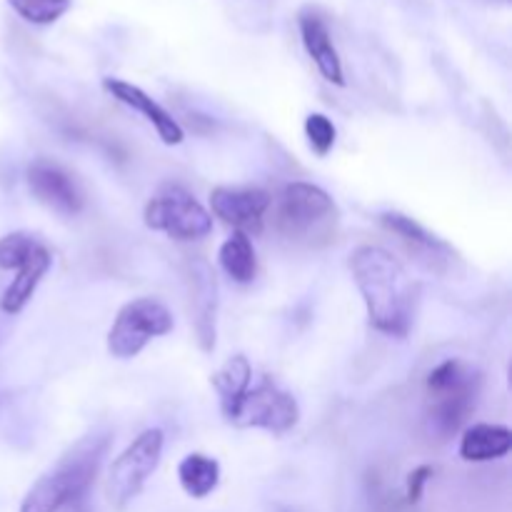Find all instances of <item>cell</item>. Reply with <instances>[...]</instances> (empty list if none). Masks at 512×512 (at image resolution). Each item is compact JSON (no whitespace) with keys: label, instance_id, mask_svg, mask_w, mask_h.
Masks as SVG:
<instances>
[{"label":"cell","instance_id":"obj_19","mask_svg":"<svg viewBox=\"0 0 512 512\" xmlns=\"http://www.w3.org/2000/svg\"><path fill=\"white\" fill-rule=\"evenodd\" d=\"M220 268L228 273V278H233L235 283H250L255 278V270H258V260H255V248L250 235L238 233L235 230L223 245H220Z\"/></svg>","mask_w":512,"mask_h":512},{"label":"cell","instance_id":"obj_7","mask_svg":"<svg viewBox=\"0 0 512 512\" xmlns=\"http://www.w3.org/2000/svg\"><path fill=\"white\" fill-rule=\"evenodd\" d=\"M143 220L150 230L170 235L180 243H193L213 230V215L183 185L160 188L145 205Z\"/></svg>","mask_w":512,"mask_h":512},{"label":"cell","instance_id":"obj_10","mask_svg":"<svg viewBox=\"0 0 512 512\" xmlns=\"http://www.w3.org/2000/svg\"><path fill=\"white\" fill-rule=\"evenodd\" d=\"M28 188L45 208L60 215H78L85 205L83 190L63 165L48 158H38L28 168Z\"/></svg>","mask_w":512,"mask_h":512},{"label":"cell","instance_id":"obj_20","mask_svg":"<svg viewBox=\"0 0 512 512\" xmlns=\"http://www.w3.org/2000/svg\"><path fill=\"white\" fill-rule=\"evenodd\" d=\"M15 13L33 25H53L70 10L73 0H5Z\"/></svg>","mask_w":512,"mask_h":512},{"label":"cell","instance_id":"obj_11","mask_svg":"<svg viewBox=\"0 0 512 512\" xmlns=\"http://www.w3.org/2000/svg\"><path fill=\"white\" fill-rule=\"evenodd\" d=\"M210 208L215 218L238 233H260L270 208V195L260 188H215L210 193Z\"/></svg>","mask_w":512,"mask_h":512},{"label":"cell","instance_id":"obj_6","mask_svg":"<svg viewBox=\"0 0 512 512\" xmlns=\"http://www.w3.org/2000/svg\"><path fill=\"white\" fill-rule=\"evenodd\" d=\"M175 328L168 305L155 298H138L125 303L108 330V353L118 360H130L145 350L155 338H163Z\"/></svg>","mask_w":512,"mask_h":512},{"label":"cell","instance_id":"obj_13","mask_svg":"<svg viewBox=\"0 0 512 512\" xmlns=\"http://www.w3.org/2000/svg\"><path fill=\"white\" fill-rule=\"evenodd\" d=\"M298 25H300V38H303L305 50H308L315 68L320 70V75H323L328 83L345 85L343 63H340V55L338 50H335L333 38H330V30L328 25H325V20L320 18L315 10L305 8L300 10Z\"/></svg>","mask_w":512,"mask_h":512},{"label":"cell","instance_id":"obj_17","mask_svg":"<svg viewBox=\"0 0 512 512\" xmlns=\"http://www.w3.org/2000/svg\"><path fill=\"white\" fill-rule=\"evenodd\" d=\"M180 488L195 500H203L218 488L220 483V465L215 458L203 453H190L180 460L178 465Z\"/></svg>","mask_w":512,"mask_h":512},{"label":"cell","instance_id":"obj_4","mask_svg":"<svg viewBox=\"0 0 512 512\" xmlns=\"http://www.w3.org/2000/svg\"><path fill=\"white\" fill-rule=\"evenodd\" d=\"M480 378L463 360H445L428 375L430 408L428 420L440 440L450 438L463 428L478 403Z\"/></svg>","mask_w":512,"mask_h":512},{"label":"cell","instance_id":"obj_24","mask_svg":"<svg viewBox=\"0 0 512 512\" xmlns=\"http://www.w3.org/2000/svg\"><path fill=\"white\" fill-rule=\"evenodd\" d=\"M485 3H508V0H485Z\"/></svg>","mask_w":512,"mask_h":512},{"label":"cell","instance_id":"obj_21","mask_svg":"<svg viewBox=\"0 0 512 512\" xmlns=\"http://www.w3.org/2000/svg\"><path fill=\"white\" fill-rule=\"evenodd\" d=\"M38 245L40 240L35 235L23 233V230L0 238V270H18Z\"/></svg>","mask_w":512,"mask_h":512},{"label":"cell","instance_id":"obj_5","mask_svg":"<svg viewBox=\"0 0 512 512\" xmlns=\"http://www.w3.org/2000/svg\"><path fill=\"white\" fill-rule=\"evenodd\" d=\"M163 445V430L148 428L113 460L108 480H105V495L115 510H125L138 498L150 475L158 470L160 458H163Z\"/></svg>","mask_w":512,"mask_h":512},{"label":"cell","instance_id":"obj_23","mask_svg":"<svg viewBox=\"0 0 512 512\" xmlns=\"http://www.w3.org/2000/svg\"><path fill=\"white\" fill-rule=\"evenodd\" d=\"M430 478H433V468H430V465H420V468H415L413 473L408 475V503L410 505L420 503V498H423V490H425V485L430 483Z\"/></svg>","mask_w":512,"mask_h":512},{"label":"cell","instance_id":"obj_22","mask_svg":"<svg viewBox=\"0 0 512 512\" xmlns=\"http://www.w3.org/2000/svg\"><path fill=\"white\" fill-rule=\"evenodd\" d=\"M305 135H308V143L313 148L315 155L325 158V155L333 150L335 138H338V130H335L333 120L323 113H310L305 118Z\"/></svg>","mask_w":512,"mask_h":512},{"label":"cell","instance_id":"obj_9","mask_svg":"<svg viewBox=\"0 0 512 512\" xmlns=\"http://www.w3.org/2000/svg\"><path fill=\"white\" fill-rule=\"evenodd\" d=\"M190 310H193L195 338L203 353H213L218 340V280L208 260L193 258L188 263Z\"/></svg>","mask_w":512,"mask_h":512},{"label":"cell","instance_id":"obj_3","mask_svg":"<svg viewBox=\"0 0 512 512\" xmlns=\"http://www.w3.org/2000/svg\"><path fill=\"white\" fill-rule=\"evenodd\" d=\"M338 205L318 185L290 183L278 195L275 225L280 235L298 245L320 248L333 240L338 230Z\"/></svg>","mask_w":512,"mask_h":512},{"label":"cell","instance_id":"obj_8","mask_svg":"<svg viewBox=\"0 0 512 512\" xmlns=\"http://www.w3.org/2000/svg\"><path fill=\"white\" fill-rule=\"evenodd\" d=\"M298 418V400L273 380H260L258 385L250 383L225 423L235 428H260L273 435H285L298 425Z\"/></svg>","mask_w":512,"mask_h":512},{"label":"cell","instance_id":"obj_12","mask_svg":"<svg viewBox=\"0 0 512 512\" xmlns=\"http://www.w3.org/2000/svg\"><path fill=\"white\" fill-rule=\"evenodd\" d=\"M103 88L108 90V93L113 95L118 103L128 105L130 110H135V113L143 115V118L153 125L155 133H158V138L163 140L165 145L183 143L185 133H183V128H180L178 120H175L173 115H170L168 110L158 103V100L150 98L143 88H138V85L128 83V80H120V78H103Z\"/></svg>","mask_w":512,"mask_h":512},{"label":"cell","instance_id":"obj_1","mask_svg":"<svg viewBox=\"0 0 512 512\" xmlns=\"http://www.w3.org/2000/svg\"><path fill=\"white\" fill-rule=\"evenodd\" d=\"M348 265L370 325L390 338H405L413 328L420 288L403 263L380 245H360L350 253Z\"/></svg>","mask_w":512,"mask_h":512},{"label":"cell","instance_id":"obj_14","mask_svg":"<svg viewBox=\"0 0 512 512\" xmlns=\"http://www.w3.org/2000/svg\"><path fill=\"white\" fill-rule=\"evenodd\" d=\"M50 268H53V255H50V250L40 243L38 248L30 253V258L20 265L13 283L5 288L3 298H0V310H3L5 315H18L20 310L30 303V298L35 295V290L43 283V278L48 275Z\"/></svg>","mask_w":512,"mask_h":512},{"label":"cell","instance_id":"obj_16","mask_svg":"<svg viewBox=\"0 0 512 512\" xmlns=\"http://www.w3.org/2000/svg\"><path fill=\"white\" fill-rule=\"evenodd\" d=\"M210 383H213L215 393H218L220 413H223V418L228 420L230 413L235 410V405H238L240 398L245 395V390H248L250 383H253V368H250V360L245 358V355H235V358H230L228 363L213 375Z\"/></svg>","mask_w":512,"mask_h":512},{"label":"cell","instance_id":"obj_15","mask_svg":"<svg viewBox=\"0 0 512 512\" xmlns=\"http://www.w3.org/2000/svg\"><path fill=\"white\" fill-rule=\"evenodd\" d=\"M512 450V430L505 425L478 423L465 428L460 440V458L468 463H490L505 458Z\"/></svg>","mask_w":512,"mask_h":512},{"label":"cell","instance_id":"obj_2","mask_svg":"<svg viewBox=\"0 0 512 512\" xmlns=\"http://www.w3.org/2000/svg\"><path fill=\"white\" fill-rule=\"evenodd\" d=\"M108 443V435L93 433L65 450L58 463L45 470L25 493L20 512H60L68 505L80 503L98 475Z\"/></svg>","mask_w":512,"mask_h":512},{"label":"cell","instance_id":"obj_18","mask_svg":"<svg viewBox=\"0 0 512 512\" xmlns=\"http://www.w3.org/2000/svg\"><path fill=\"white\" fill-rule=\"evenodd\" d=\"M380 223H383L385 230H390L393 235H398L410 250H418L423 255H433V260H440L443 255L448 253V245L443 243L440 238H435L430 230H425L418 220L408 218L403 213H383L380 215Z\"/></svg>","mask_w":512,"mask_h":512}]
</instances>
